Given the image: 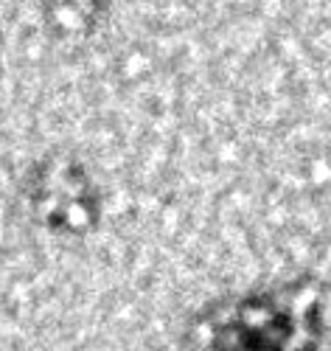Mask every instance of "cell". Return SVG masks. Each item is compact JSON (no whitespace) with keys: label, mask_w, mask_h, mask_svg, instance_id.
Segmentation results:
<instances>
[{"label":"cell","mask_w":331,"mask_h":351,"mask_svg":"<svg viewBox=\"0 0 331 351\" xmlns=\"http://www.w3.org/2000/svg\"><path fill=\"white\" fill-rule=\"evenodd\" d=\"M32 206L40 219L56 230H82L93 219L87 178L76 163L48 160L32 180Z\"/></svg>","instance_id":"obj_1"}]
</instances>
